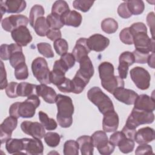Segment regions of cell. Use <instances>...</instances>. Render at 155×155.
<instances>
[{
    "label": "cell",
    "instance_id": "83f0119b",
    "mask_svg": "<svg viewBox=\"0 0 155 155\" xmlns=\"http://www.w3.org/2000/svg\"><path fill=\"white\" fill-rule=\"evenodd\" d=\"M5 148L9 154L25 153L24 151V143L22 139L10 138L5 142Z\"/></svg>",
    "mask_w": 155,
    "mask_h": 155
},
{
    "label": "cell",
    "instance_id": "7dc6e473",
    "mask_svg": "<svg viewBox=\"0 0 155 155\" xmlns=\"http://www.w3.org/2000/svg\"><path fill=\"white\" fill-rule=\"evenodd\" d=\"M134 58V61L136 63L138 64H145L147 62V60L148 58V56L150 55L149 53H144L140 51H138L137 50H134L132 52Z\"/></svg>",
    "mask_w": 155,
    "mask_h": 155
},
{
    "label": "cell",
    "instance_id": "d4e9b609",
    "mask_svg": "<svg viewBox=\"0 0 155 155\" xmlns=\"http://www.w3.org/2000/svg\"><path fill=\"white\" fill-rule=\"evenodd\" d=\"M91 51L87 44V38H81L77 40L76 45L72 50V54L74 56L76 61H79Z\"/></svg>",
    "mask_w": 155,
    "mask_h": 155
},
{
    "label": "cell",
    "instance_id": "e575fe53",
    "mask_svg": "<svg viewBox=\"0 0 155 155\" xmlns=\"http://www.w3.org/2000/svg\"><path fill=\"white\" fill-rule=\"evenodd\" d=\"M128 8L132 15H139L143 13L145 8L144 2L141 0H130L126 1Z\"/></svg>",
    "mask_w": 155,
    "mask_h": 155
},
{
    "label": "cell",
    "instance_id": "11a10c76",
    "mask_svg": "<svg viewBox=\"0 0 155 155\" xmlns=\"http://www.w3.org/2000/svg\"><path fill=\"white\" fill-rule=\"evenodd\" d=\"M153 148L150 145H148L147 143L146 144H142L139 145L135 151V154L137 155H140V154H153Z\"/></svg>",
    "mask_w": 155,
    "mask_h": 155
},
{
    "label": "cell",
    "instance_id": "8fae6325",
    "mask_svg": "<svg viewBox=\"0 0 155 155\" xmlns=\"http://www.w3.org/2000/svg\"><path fill=\"white\" fill-rule=\"evenodd\" d=\"M21 128L22 131L33 138L42 139L45 134V128L41 123L31 122L29 120L23 121L21 124Z\"/></svg>",
    "mask_w": 155,
    "mask_h": 155
},
{
    "label": "cell",
    "instance_id": "9a60e30c",
    "mask_svg": "<svg viewBox=\"0 0 155 155\" xmlns=\"http://www.w3.org/2000/svg\"><path fill=\"white\" fill-rule=\"evenodd\" d=\"M13 40L21 47H25L32 41V36L26 26H21L11 32Z\"/></svg>",
    "mask_w": 155,
    "mask_h": 155
},
{
    "label": "cell",
    "instance_id": "60d3db41",
    "mask_svg": "<svg viewBox=\"0 0 155 155\" xmlns=\"http://www.w3.org/2000/svg\"><path fill=\"white\" fill-rule=\"evenodd\" d=\"M37 48L39 53L47 58H51L54 56L51 45L47 42L38 43Z\"/></svg>",
    "mask_w": 155,
    "mask_h": 155
},
{
    "label": "cell",
    "instance_id": "484cf974",
    "mask_svg": "<svg viewBox=\"0 0 155 155\" xmlns=\"http://www.w3.org/2000/svg\"><path fill=\"white\" fill-rule=\"evenodd\" d=\"M61 21L64 25L73 27H79L82 22V16L76 10H70L61 16Z\"/></svg>",
    "mask_w": 155,
    "mask_h": 155
},
{
    "label": "cell",
    "instance_id": "6125c7cd",
    "mask_svg": "<svg viewBox=\"0 0 155 155\" xmlns=\"http://www.w3.org/2000/svg\"><path fill=\"white\" fill-rule=\"evenodd\" d=\"M147 63H148L149 67L154 68V52H152V53L149 55Z\"/></svg>",
    "mask_w": 155,
    "mask_h": 155
},
{
    "label": "cell",
    "instance_id": "4316f807",
    "mask_svg": "<svg viewBox=\"0 0 155 155\" xmlns=\"http://www.w3.org/2000/svg\"><path fill=\"white\" fill-rule=\"evenodd\" d=\"M76 141L82 155H92L93 154L94 145L91 136H82L78 137Z\"/></svg>",
    "mask_w": 155,
    "mask_h": 155
},
{
    "label": "cell",
    "instance_id": "c3c4849f",
    "mask_svg": "<svg viewBox=\"0 0 155 155\" xmlns=\"http://www.w3.org/2000/svg\"><path fill=\"white\" fill-rule=\"evenodd\" d=\"M117 13L119 16L122 18L127 19L131 16L132 14L130 12L126 1L121 3L117 8Z\"/></svg>",
    "mask_w": 155,
    "mask_h": 155
},
{
    "label": "cell",
    "instance_id": "816d5d0a",
    "mask_svg": "<svg viewBox=\"0 0 155 155\" xmlns=\"http://www.w3.org/2000/svg\"><path fill=\"white\" fill-rule=\"evenodd\" d=\"M60 59L64 63L68 69L72 68L75 64V58L71 53H66L62 55Z\"/></svg>",
    "mask_w": 155,
    "mask_h": 155
},
{
    "label": "cell",
    "instance_id": "f1b7e54d",
    "mask_svg": "<svg viewBox=\"0 0 155 155\" xmlns=\"http://www.w3.org/2000/svg\"><path fill=\"white\" fill-rule=\"evenodd\" d=\"M36 86L37 85L25 82H21L17 87V94L18 96L21 97H28L31 94H36Z\"/></svg>",
    "mask_w": 155,
    "mask_h": 155
},
{
    "label": "cell",
    "instance_id": "db71d44e",
    "mask_svg": "<svg viewBox=\"0 0 155 155\" xmlns=\"http://www.w3.org/2000/svg\"><path fill=\"white\" fill-rule=\"evenodd\" d=\"M129 28H130V32L131 33L133 36V35L138 32H141V31L147 32V27L143 22H140L133 23Z\"/></svg>",
    "mask_w": 155,
    "mask_h": 155
},
{
    "label": "cell",
    "instance_id": "ac0fdd59",
    "mask_svg": "<svg viewBox=\"0 0 155 155\" xmlns=\"http://www.w3.org/2000/svg\"><path fill=\"white\" fill-rule=\"evenodd\" d=\"M114 97L119 101L126 104H134L138 94L131 89L125 88L124 87L117 88L113 93Z\"/></svg>",
    "mask_w": 155,
    "mask_h": 155
},
{
    "label": "cell",
    "instance_id": "3957f363",
    "mask_svg": "<svg viewBox=\"0 0 155 155\" xmlns=\"http://www.w3.org/2000/svg\"><path fill=\"white\" fill-rule=\"evenodd\" d=\"M58 113L56 119L62 128H68L73 123L74 105L71 97L61 94H57L56 102Z\"/></svg>",
    "mask_w": 155,
    "mask_h": 155
},
{
    "label": "cell",
    "instance_id": "44dd1931",
    "mask_svg": "<svg viewBox=\"0 0 155 155\" xmlns=\"http://www.w3.org/2000/svg\"><path fill=\"white\" fill-rule=\"evenodd\" d=\"M94 72V67L90 58L88 56L84 57L79 61V69L76 73L89 82L93 76Z\"/></svg>",
    "mask_w": 155,
    "mask_h": 155
},
{
    "label": "cell",
    "instance_id": "7402d4cb",
    "mask_svg": "<svg viewBox=\"0 0 155 155\" xmlns=\"http://www.w3.org/2000/svg\"><path fill=\"white\" fill-rule=\"evenodd\" d=\"M9 45L11 51L9 62L11 66L15 68L19 64L25 62V58L23 54L21 46L13 43Z\"/></svg>",
    "mask_w": 155,
    "mask_h": 155
},
{
    "label": "cell",
    "instance_id": "d6a6232c",
    "mask_svg": "<svg viewBox=\"0 0 155 155\" xmlns=\"http://www.w3.org/2000/svg\"><path fill=\"white\" fill-rule=\"evenodd\" d=\"M38 116L41 123L47 130H54L57 128L58 124L56 122L53 118L49 117L45 113L42 111H39Z\"/></svg>",
    "mask_w": 155,
    "mask_h": 155
},
{
    "label": "cell",
    "instance_id": "7a4b0ae2",
    "mask_svg": "<svg viewBox=\"0 0 155 155\" xmlns=\"http://www.w3.org/2000/svg\"><path fill=\"white\" fill-rule=\"evenodd\" d=\"M41 101L36 94H31L21 102H17L11 105L9 108L10 116L16 118H31L35 114L36 109L40 105Z\"/></svg>",
    "mask_w": 155,
    "mask_h": 155
},
{
    "label": "cell",
    "instance_id": "f907efd6",
    "mask_svg": "<svg viewBox=\"0 0 155 155\" xmlns=\"http://www.w3.org/2000/svg\"><path fill=\"white\" fill-rule=\"evenodd\" d=\"M57 88L61 92L73 93L74 87H73L72 80L66 78L64 82L62 84H61L60 85L57 87Z\"/></svg>",
    "mask_w": 155,
    "mask_h": 155
},
{
    "label": "cell",
    "instance_id": "1f68e13d",
    "mask_svg": "<svg viewBox=\"0 0 155 155\" xmlns=\"http://www.w3.org/2000/svg\"><path fill=\"white\" fill-rule=\"evenodd\" d=\"M65 75V72H64L63 70L58 68L53 67V70L50 71V82L56 85V87H58L65 80L66 77Z\"/></svg>",
    "mask_w": 155,
    "mask_h": 155
},
{
    "label": "cell",
    "instance_id": "4fadbf2b",
    "mask_svg": "<svg viewBox=\"0 0 155 155\" xmlns=\"http://www.w3.org/2000/svg\"><path fill=\"white\" fill-rule=\"evenodd\" d=\"M27 4L22 0H7L1 1V17L5 13H21L26 8Z\"/></svg>",
    "mask_w": 155,
    "mask_h": 155
},
{
    "label": "cell",
    "instance_id": "9f6ffc18",
    "mask_svg": "<svg viewBox=\"0 0 155 155\" xmlns=\"http://www.w3.org/2000/svg\"><path fill=\"white\" fill-rule=\"evenodd\" d=\"M11 54L10 45L8 44H2L0 47V58L1 60H8Z\"/></svg>",
    "mask_w": 155,
    "mask_h": 155
},
{
    "label": "cell",
    "instance_id": "2e32d148",
    "mask_svg": "<svg viewBox=\"0 0 155 155\" xmlns=\"http://www.w3.org/2000/svg\"><path fill=\"white\" fill-rule=\"evenodd\" d=\"M119 64L117 68L119 76L122 79H126L128 74V68L134 62V58L130 51H124L122 53L119 58Z\"/></svg>",
    "mask_w": 155,
    "mask_h": 155
},
{
    "label": "cell",
    "instance_id": "681fc988",
    "mask_svg": "<svg viewBox=\"0 0 155 155\" xmlns=\"http://www.w3.org/2000/svg\"><path fill=\"white\" fill-rule=\"evenodd\" d=\"M19 84L16 82H10L5 88V93L10 98H16L18 96L17 94V87Z\"/></svg>",
    "mask_w": 155,
    "mask_h": 155
},
{
    "label": "cell",
    "instance_id": "91938a15",
    "mask_svg": "<svg viewBox=\"0 0 155 155\" xmlns=\"http://www.w3.org/2000/svg\"><path fill=\"white\" fill-rule=\"evenodd\" d=\"M147 22L150 27V32L152 36V38L154 39V13L151 12L147 15Z\"/></svg>",
    "mask_w": 155,
    "mask_h": 155
},
{
    "label": "cell",
    "instance_id": "e0dca14e",
    "mask_svg": "<svg viewBox=\"0 0 155 155\" xmlns=\"http://www.w3.org/2000/svg\"><path fill=\"white\" fill-rule=\"evenodd\" d=\"M24 151L25 154L31 155H41L43 154L44 145L40 139L22 138Z\"/></svg>",
    "mask_w": 155,
    "mask_h": 155
},
{
    "label": "cell",
    "instance_id": "cb8c5ba5",
    "mask_svg": "<svg viewBox=\"0 0 155 155\" xmlns=\"http://www.w3.org/2000/svg\"><path fill=\"white\" fill-rule=\"evenodd\" d=\"M154 130L153 128L146 127L139 129L135 134L134 140L139 145L146 144L154 139Z\"/></svg>",
    "mask_w": 155,
    "mask_h": 155
},
{
    "label": "cell",
    "instance_id": "8992f818",
    "mask_svg": "<svg viewBox=\"0 0 155 155\" xmlns=\"http://www.w3.org/2000/svg\"><path fill=\"white\" fill-rule=\"evenodd\" d=\"M31 70L33 76L41 83L50 84V71L46 60L42 57L35 58L31 63Z\"/></svg>",
    "mask_w": 155,
    "mask_h": 155
},
{
    "label": "cell",
    "instance_id": "74e56055",
    "mask_svg": "<svg viewBox=\"0 0 155 155\" xmlns=\"http://www.w3.org/2000/svg\"><path fill=\"white\" fill-rule=\"evenodd\" d=\"M79 144L74 140H67L64 144V154L65 155H78Z\"/></svg>",
    "mask_w": 155,
    "mask_h": 155
},
{
    "label": "cell",
    "instance_id": "7bdbcfd3",
    "mask_svg": "<svg viewBox=\"0 0 155 155\" xmlns=\"http://www.w3.org/2000/svg\"><path fill=\"white\" fill-rule=\"evenodd\" d=\"M46 19L50 29L59 30L64 25L61 21V18L52 13L47 15Z\"/></svg>",
    "mask_w": 155,
    "mask_h": 155
},
{
    "label": "cell",
    "instance_id": "6f0895ef",
    "mask_svg": "<svg viewBox=\"0 0 155 155\" xmlns=\"http://www.w3.org/2000/svg\"><path fill=\"white\" fill-rule=\"evenodd\" d=\"M1 90L5 88L8 85V82L7 79V73L5 69V67L3 62L1 61Z\"/></svg>",
    "mask_w": 155,
    "mask_h": 155
},
{
    "label": "cell",
    "instance_id": "4dcf8cb0",
    "mask_svg": "<svg viewBox=\"0 0 155 155\" xmlns=\"http://www.w3.org/2000/svg\"><path fill=\"white\" fill-rule=\"evenodd\" d=\"M70 10L67 2L62 0L55 1L51 7V13L60 18H61L64 14Z\"/></svg>",
    "mask_w": 155,
    "mask_h": 155
},
{
    "label": "cell",
    "instance_id": "ba28073f",
    "mask_svg": "<svg viewBox=\"0 0 155 155\" xmlns=\"http://www.w3.org/2000/svg\"><path fill=\"white\" fill-rule=\"evenodd\" d=\"M130 78L140 90H147L150 85L151 76L149 72L141 67H135L130 71Z\"/></svg>",
    "mask_w": 155,
    "mask_h": 155
},
{
    "label": "cell",
    "instance_id": "277c9868",
    "mask_svg": "<svg viewBox=\"0 0 155 155\" xmlns=\"http://www.w3.org/2000/svg\"><path fill=\"white\" fill-rule=\"evenodd\" d=\"M87 97L98 108L100 113L102 114L108 111L114 110L111 99L98 87L91 88L87 92Z\"/></svg>",
    "mask_w": 155,
    "mask_h": 155
},
{
    "label": "cell",
    "instance_id": "8d00e7d4",
    "mask_svg": "<svg viewBox=\"0 0 155 155\" xmlns=\"http://www.w3.org/2000/svg\"><path fill=\"white\" fill-rule=\"evenodd\" d=\"M72 82L74 87L73 93L74 94H80L82 93L86 85L89 82L77 73H76L75 76L72 79Z\"/></svg>",
    "mask_w": 155,
    "mask_h": 155
},
{
    "label": "cell",
    "instance_id": "680465c9",
    "mask_svg": "<svg viewBox=\"0 0 155 155\" xmlns=\"http://www.w3.org/2000/svg\"><path fill=\"white\" fill-rule=\"evenodd\" d=\"M61 31L60 30L50 29L46 34V36L51 41H55L61 38Z\"/></svg>",
    "mask_w": 155,
    "mask_h": 155
},
{
    "label": "cell",
    "instance_id": "52a82bcc",
    "mask_svg": "<svg viewBox=\"0 0 155 155\" xmlns=\"http://www.w3.org/2000/svg\"><path fill=\"white\" fill-rule=\"evenodd\" d=\"M94 147H96L99 153L102 155H109L113 153L115 146L110 140L104 131H96L92 135Z\"/></svg>",
    "mask_w": 155,
    "mask_h": 155
},
{
    "label": "cell",
    "instance_id": "f6af8a7d",
    "mask_svg": "<svg viewBox=\"0 0 155 155\" xmlns=\"http://www.w3.org/2000/svg\"><path fill=\"white\" fill-rule=\"evenodd\" d=\"M15 76L18 80H25L28 78V67L25 62L19 64L15 68Z\"/></svg>",
    "mask_w": 155,
    "mask_h": 155
},
{
    "label": "cell",
    "instance_id": "5b68a950",
    "mask_svg": "<svg viewBox=\"0 0 155 155\" xmlns=\"http://www.w3.org/2000/svg\"><path fill=\"white\" fill-rule=\"evenodd\" d=\"M154 120V114L153 112L133 108L127 119L125 127L131 130H136L140 125L151 124Z\"/></svg>",
    "mask_w": 155,
    "mask_h": 155
},
{
    "label": "cell",
    "instance_id": "ab89813d",
    "mask_svg": "<svg viewBox=\"0 0 155 155\" xmlns=\"http://www.w3.org/2000/svg\"><path fill=\"white\" fill-rule=\"evenodd\" d=\"M117 146L119 150L122 153L124 154H127L133 151V150H134V142L133 139L125 137L119 142Z\"/></svg>",
    "mask_w": 155,
    "mask_h": 155
},
{
    "label": "cell",
    "instance_id": "f5cc1de1",
    "mask_svg": "<svg viewBox=\"0 0 155 155\" xmlns=\"http://www.w3.org/2000/svg\"><path fill=\"white\" fill-rule=\"evenodd\" d=\"M126 136L124 134V133L121 131H116L113 134L110 136V142L115 147L117 146L119 142L123 140Z\"/></svg>",
    "mask_w": 155,
    "mask_h": 155
},
{
    "label": "cell",
    "instance_id": "30bf717a",
    "mask_svg": "<svg viewBox=\"0 0 155 155\" xmlns=\"http://www.w3.org/2000/svg\"><path fill=\"white\" fill-rule=\"evenodd\" d=\"M29 22L28 18L22 15H13L5 18L1 21V25L4 30L12 32L14 29L21 27L26 26Z\"/></svg>",
    "mask_w": 155,
    "mask_h": 155
},
{
    "label": "cell",
    "instance_id": "d590c367",
    "mask_svg": "<svg viewBox=\"0 0 155 155\" xmlns=\"http://www.w3.org/2000/svg\"><path fill=\"white\" fill-rule=\"evenodd\" d=\"M45 13L44 7L39 4L34 5L30 12L29 16V23L30 25L33 27L36 21L40 17L43 16Z\"/></svg>",
    "mask_w": 155,
    "mask_h": 155
},
{
    "label": "cell",
    "instance_id": "b9f144b4",
    "mask_svg": "<svg viewBox=\"0 0 155 155\" xmlns=\"http://www.w3.org/2000/svg\"><path fill=\"white\" fill-rule=\"evenodd\" d=\"M94 2V1L90 0H75L73 2V6L75 9L82 12H87L90 9Z\"/></svg>",
    "mask_w": 155,
    "mask_h": 155
},
{
    "label": "cell",
    "instance_id": "7c38bea8",
    "mask_svg": "<svg viewBox=\"0 0 155 155\" xmlns=\"http://www.w3.org/2000/svg\"><path fill=\"white\" fill-rule=\"evenodd\" d=\"M18 125V119L10 116L5 118L0 125V138L1 144L11 138L12 132Z\"/></svg>",
    "mask_w": 155,
    "mask_h": 155
},
{
    "label": "cell",
    "instance_id": "ffe728a7",
    "mask_svg": "<svg viewBox=\"0 0 155 155\" xmlns=\"http://www.w3.org/2000/svg\"><path fill=\"white\" fill-rule=\"evenodd\" d=\"M134 108L153 112L155 110L154 99L145 94L138 95L134 103Z\"/></svg>",
    "mask_w": 155,
    "mask_h": 155
},
{
    "label": "cell",
    "instance_id": "f546056e",
    "mask_svg": "<svg viewBox=\"0 0 155 155\" xmlns=\"http://www.w3.org/2000/svg\"><path fill=\"white\" fill-rule=\"evenodd\" d=\"M33 28L36 33L39 36H46L47 33L50 29L44 16H41L36 21Z\"/></svg>",
    "mask_w": 155,
    "mask_h": 155
},
{
    "label": "cell",
    "instance_id": "ee69618b",
    "mask_svg": "<svg viewBox=\"0 0 155 155\" xmlns=\"http://www.w3.org/2000/svg\"><path fill=\"white\" fill-rule=\"evenodd\" d=\"M54 48L58 55L61 56L67 53L68 50V45L67 41L64 39L60 38L54 42Z\"/></svg>",
    "mask_w": 155,
    "mask_h": 155
},
{
    "label": "cell",
    "instance_id": "836d02e7",
    "mask_svg": "<svg viewBox=\"0 0 155 155\" xmlns=\"http://www.w3.org/2000/svg\"><path fill=\"white\" fill-rule=\"evenodd\" d=\"M102 30L107 34H112L115 33L118 28L117 22L111 18L104 19L101 22V25Z\"/></svg>",
    "mask_w": 155,
    "mask_h": 155
},
{
    "label": "cell",
    "instance_id": "94428289",
    "mask_svg": "<svg viewBox=\"0 0 155 155\" xmlns=\"http://www.w3.org/2000/svg\"><path fill=\"white\" fill-rule=\"evenodd\" d=\"M122 131L124 133V134H125L126 137L134 140V136H135V134L136 132V130H131V129L128 128L124 126L122 130Z\"/></svg>",
    "mask_w": 155,
    "mask_h": 155
},
{
    "label": "cell",
    "instance_id": "bcb514c9",
    "mask_svg": "<svg viewBox=\"0 0 155 155\" xmlns=\"http://www.w3.org/2000/svg\"><path fill=\"white\" fill-rule=\"evenodd\" d=\"M119 38L121 42L125 44L131 45L133 44V36L130 32L129 27L124 28L120 31Z\"/></svg>",
    "mask_w": 155,
    "mask_h": 155
},
{
    "label": "cell",
    "instance_id": "9c48e42d",
    "mask_svg": "<svg viewBox=\"0 0 155 155\" xmlns=\"http://www.w3.org/2000/svg\"><path fill=\"white\" fill-rule=\"evenodd\" d=\"M133 44L136 50L144 52H154V39L150 38L147 32L141 31L133 35Z\"/></svg>",
    "mask_w": 155,
    "mask_h": 155
},
{
    "label": "cell",
    "instance_id": "6da1fadb",
    "mask_svg": "<svg viewBox=\"0 0 155 155\" xmlns=\"http://www.w3.org/2000/svg\"><path fill=\"white\" fill-rule=\"evenodd\" d=\"M102 87L111 94L118 88L124 87V81L114 74V66L109 62H103L98 67Z\"/></svg>",
    "mask_w": 155,
    "mask_h": 155
},
{
    "label": "cell",
    "instance_id": "d6986e66",
    "mask_svg": "<svg viewBox=\"0 0 155 155\" xmlns=\"http://www.w3.org/2000/svg\"><path fill=\"white\" fill-rule=\"evenodd\" d=\"M119 116L114 111H110L104 114L102 120V128L105 132L111 133L116 131L119 126Z\"/></svg>",
    "mask_w": 155,
    "mask_h": 155
},
{
    "label": "cell",
    "instance_id": "f35d334b",
    "mask_svg": "<svg viewBox=\"0 0 155 155\" xmlns=\"http://www.w3.org/2000/svg\"><path fill=\"white\" fill-rule=\"evenodd\" d=\"M44 140L48 146L56 147L60 143L61 136L56 132H48L44 136Z\"/></svg>",
    "mask_w": 155,
    "mask_h": 155
},
{
    "label": "cell",
    "instance_id": "5bb4252c",
    "mask_svg": "<svg viewBox=\"0 0 155 155\" xmlns=\"http://www.w3.org/2000/svg\"><path fill=\"white\" fill-rule=\"evenodd\" d=\"M87 44L91 51L101 52L104 51L110 44V40L101 34H94L87 39Z\"/></svg>",
    "mask_w": 155,
    "mask_h": 155
},
{
    "label": "cell",
    "instance_id": "603a6c76",
    "mask_svg": "<svg viewBox=\"0 0 155 155\" xmlns=\"http://www.w3.org/2000/svg\"><path fill=\"white\" fill-rule=\"evenodd\" d=\"M36 93L38 96L42 97L47 103L53 104L56 102L57 94L55 90L46 84H41L40 85H37Z\"/></svg>",
    "mask_w": 155,
    "mask_h": 155
}]
</instances>
